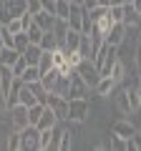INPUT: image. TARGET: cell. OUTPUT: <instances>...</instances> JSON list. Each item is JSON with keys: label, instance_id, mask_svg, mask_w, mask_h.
<instances>
[{"label": "cell", "instance_id": "obj_25", "mask_svg": "<svg viewBox=\"0 0 141 151\" xmlns=\"http://www.w3.org/2000/svg\"><path fill=\"white\" fill-rule=\"evenodd\" d=\"M38 68H40V73H45V70L53 68V53H50V50H43V55H40V60H38Z\"/></svg>", "mask_w": 141, "mask_h": 151}, {"label": "cell", "instance_id": "obj_5", "mask_svg": "<svg viewBox=\"0 0 141 151\" xmlns=\"http://www.w3.org/2000/svg\"><path fill=\"white\" fill-rule=\"evenodd\" d=\"M28 124H30V119H28V106H23V103L10 106V129L13 131H23Z\"/></svg>", "mask_w": 141, "mask_h": 151}, {"label": "cell", "instance_id": "obj_26", "mask_svg": "<svg viewBox=\"0 0 141 151\" xmlns=\"http://www.w3.org/2000/svg\"><path fill=\"white\" fill-rule=\"evenodd\" d=\"M3 28H5L8 33H13V35H15V33H20V30H23V20H20V15H18V18H10L8 23H3Z\"/></svg>", "mask_w": 141, "mask_h": 151}, {"label": "cell", "instance_id": "obj_15", "mask_svg": "<svg viewBox=\"0 0 141 151\" xmlns=\"http://www.w3.org/2000/svg\"><path fill=\"white\" fill-rule=\"evenodd\" d=\"M18 103H23V106H35V103H40L38 101V96L33 93V88L28 86V83H23V88H20V93H18Z\"/></svg>", "mask_w": 141, "mask_h": 151}, {"label": "cell", "instance_id": "obj_42", "mask_svg": "<svg viewBox=\"0 0 141 151\" xmlns=\"http://www.w3.org/2000/svg\"><path fill=\"white\" fill-rule=\"evenodd\" d=\"M139 43H141V35H139Z\"/></svg>", "mask_w": 141, "mask_h": 151}, {"label": "cell", "instance_id": "obj_13", "mask_svg": "<svg viewBox=\"0 0 141 151\" xmlns=\"http://www.w3.org/2000/svg\"><path fill=\"white\" fill-rule=\"evenodd\" d=\"M111 134L121 136V139H131V136L136 134V129H134V124H131V121H116V124L111 126Z\"/></svg>", "mask_w": 141, "mask_h": 151}, {"label": "cell", "instance_id": "obj_8", "mask_svg": "<svg viewBox=\"0 0 141 151\" xmlns=\"http://www.w3.org/2000/svg\"><path fill=\"white\" fill-rule=\"evenodd\" d=\"M126 33H129V28H126L124 23H114L111 30H109V35H106V43L121 45V43H124V38H126Z\"/></svg>", "mask_w": 141, "mask_h": 151}, {"label": "cell", "instance_id": "obj_14", "mask_svg": "<svg viewBox=\"0 0 141 151\" xmlns=\"http://www.w3.org/2000/svg\"><path fill=\"white\" fill-rule=\"evenodd\" d=\"M20 55H23L20 50L10 48V45H3V48H0V65H10V68H13V63H15Z\"/></svg>", "mask_w": 141, "mask_h": 151}, {"label": "cell", "instance_id": "obj_2", "mask_svg": "<svg viewBox=\"0 0 141 151\" xmlns=\"http://www.w3.org/2000/svg\"><path fill=\"white\" fill-rule=\"evenodd\" d=\"M91 113V106H88V98H68V116L65 121H73V124H83Z\"/></svg>", "mask_w": 141, "mask_h": 151}, {"label": "cell", "instance_id": "obj_31", "mask_svg": "<svg viewBox=\"0 0 141 151\" xmlns=\"http://www.w3.org/2000/svg\"><path fill=\"white\" fill-rule=\"evenodd\" d=\"M70 136H73V134L63 129V134H60V146H58L60 151H68V149H70V144H73V139H70Z\"/></svg>", "mask_w": 141, "mask_h": 151}, {"label": "cell", "instance_id": "obj_33", "mask_svg": "<svg viewBox=\"0 0 141 151\" xmlns=\"http://www.w3.org/2000/svg\"><path fill=\"white\" fill-rule=\"evenodd\" d=\"M25 10L30 13V15H35V13L43 10V5H40V0H25Z\"/></svg>", "mask_w": 141, "mask_h": 151}, {"label": "cell", "instance_id": "obj_21", "mask_svg": "<svg viewBox=\"0 0 141 151\" xmlns=\"http://www.w3.org/2000/svg\"><path fill=\"white\" fill-rule=\"evenodd\" d=\"M38 45H40L43 50H55V48H58V43H55V35H53V30H45Z\"/></svg>", "mask_w": 141, "mask_h": 151}, {"label": "cell", "instance_id": "obj_40", "mask_svg": "<svg viewBox=\"0 0 141 151\" xmlns=\"http://www.w3.org/2000/svg\"><path fill=\"white\" fill-rule=\"evenodd\" d=\"M70 3H78V5H83V0H70Z\"/></svg>", "mask_w": 141, "mask_h": 151}, {"label": "cell", "instance_id": "obj_18", "mask_svg": "<svg viewBox=\"0 0 141 151\" xmlns=\"http://www.w3.org/2000/svg\"><path fill=\"white\" fill-rule=\"evenodd\" d=\"M23 55H25V60H28V65H38V60H40V55H43V48H40L38 43H30L25 50H23Z\"/></svg>", "mask_w": 141, "mask_h": 151}, {"label": "cell", "instance_id": "obj_1", "mask_svg": "<svg viewBox=\"0 0 141 151\" xmlns=\"http://www.w3.org/2000/svg\"><path fill=\"white\" fill-rule=\"evenodd\" d=\"M116 60H119V45L103 43L101 48L93 53V63H96V68H98L101 76H111V68L116 65Z\"/></svg>", "mask_w": 141, "mask_h": 151}, {"label": "cell", "instance_id": "obj_27", "mask_svg": "<svg viewBox=\"0 0 141 151\" xmlns=\"http://www.w3.org/2000/svg\"><path fill=\"white\" fill-rule=\"evenodd\" d=\"M109 15L114 23H124V3L121 5H109Z\"/></svg>", "mask_w": 141, "mask_h": 151}, {"label": "cell", "instance_id": "obj_6", "mask_svg": "<svg viewBox=\"0 0 141 151\" xmlns=\"http://www.w3.org/2000/svg\"><path fill=\"white\" fill-rule=\"evenodd\" d=\"M88 93V86L86 81L81 78L78 70H70V81H68V98H86Z\"/></svg>", "mask_w": 141, "mask_h": 151}, {"label": "cell", "instance_id": "obj_41", "mask_svg": "<svg viewBox=\"0 0 141 151\" xmlns=\"http://www.w3.org/2000/svg\"><path fill=\"white\" fill-rule=\"evenodd\" d=\"M139 88H141V73H139Z\"/></svg>", "mask_w": 141, "mask_h": 151}, {"label": "cell", "instance_id": "obj_29", "mask_svg": "<svg viewBox=\"0 0 141 151\" xmlns=\"http://www.w3.org/2000/svg\"><path fill=\"white\" fill-rule=\"evenodd\" d=\"M8 149L20 151V131H10V136H8Z\"/></svg>", "mask_w": 141, "mask_h": 151}, {"label": "cell", "instance_id": "obj_9", "mask_svg": "<svg viewBox=\"0 0 141 151\" xmlns=\"http://www.w3.org/2000/svg\"><path fill=\"white\" fill-rule=\"evenodd\" d=\"M114 98H116V106H119V111L126 113V116H131L134 106H131V98H129V88H116Z\"/></svg>", "mask_w": 141, "mask_h": 151}, {"label": "cell", "instance_id": "obj_36", "mask_svg": "<svg viewBox=\"0 0 141 151\" xmlns=\"http://www.w3.org/2000/svg\"><path fill=\"white\" fill-rule=\"evenodd\" d=\"M134 96H136V103H139V108H141V88H134Z\"/></svg>", "mask_w": 141, "mask_h": 151}, {"label": "cell", "instance_id": "obj_16", "mask_svg": "<svg viewBox=\"0 0 141 151\" xmlns=\"http://www.w3.org/2000/svg\"><path fill=\"white\" fill-rule=\"evenodd\" d=\"M13 78H15V73H13L10 65H0V93H5V96H8Z\"/></svg>", "mask_w": 141, "mask_h": 151}, {"label": "cell", "instance_id": "obj_23", "mask_svg": "<svg viewBox=\"0 0 141 151\" xmlns=\"http://www.w3.org/2000/svg\"><path fill=\"white\" fill-rule=\"evenodd\" d=\"M68 13H70V0H55V18L68 20Z\"/></svg>", "mask_w": 141, "mask_h": 151}, {"label": "cell", "instance_id": "obj_32", "mask_svg": "<svg viewBox=\"0 0 141 151\" xmlns=\"http://www.w3.org/2000/svg\"><path fill=\"white\" fill-rule=\"evenodd\" d=\"M25 68H28V60H25V55H20V58L13 63V73H15V76H23V70H25Z\"/></svg>", "mask_w": 141, "mask_h": 151}, {"label": "cell", "instance_id": "obj_17", "mask_svg": "<svg viewBox=\"0 0 141 151\" xmlns=\"http://www.w3.org/2000/svg\"><path fill=\"white\" fill-rule=\"evenodd\" d=\"M33 20L38 23L43 30H53V25H55V15H53L50 10H40V13H35V15H33Z\"/></svg>", "mask_w": 141, "mask_h": 151}, {"label": "cell", "instance_id": "obj_37", "mask_svg": "<svg viewBox=\"0 0 141 151\" xmlns=\"http://www.w3.org/2000/svg\"><path fill=\"white\" fill-rule=\"evenodd\" d=\"M131 5H134L136 10H141V0H131Z\"/></svg>", "mask_w": 141, "mask_h": 151}, {"label": "cell", "instance_id": "obj_3", "mask_svg": "<svg viewBox=\"0 0 141 151\" xmlns=\"http://www.w3.org/2000/svg\"><path fill=\"white\" fill-rule=\"evenodd\" d=\"M40 149V129L28 124L20 131V151H38Z\"/></svg>", "mask_w": 141, "mask_h": 151}, {"label": "cell", "instance_id": "obj_7", "mask_svg": "<svg viewBox=\"0 0 141 151\" xmlns=\"http://www.w3.org/2000/svg\"><path fill=\"white\" fill-rule=\"evenodd\" d=\"M45 106L53 108V113L58 116V121H65V116H68V98L58 96V93H48V101H45Z\"/></svg>", "mask_w": 141, "mask_h": 151}, {"label": "cell", "instance_id": "obj_39", "mask_svg": "<svg viewBox=\"0 0 141 151\" xmlns=\"http://www.w3.org/2000/svg\"><path fill=\"white\" fill-rule=\"evenodd\" d=\"M0 48H3V23H0Z\"/></svg>", "mask_w": 141, "mask_h": 151}, {"label": "cell", "instance_id": "obj_11", "mask_svg": "<svg viewBox=\"0 0 141 151\" xmlns=\"http://www.w3.org/2000/svg\"><path fill=\"white\" fill-rule=\"evenodd\" d=\"M55 124H58V116L53 113V108H50V106H45V108H43V113H40V119H38V124H35V126H38L40 131H45V129H53Z\"/></svg>", "mask_w": 141, "mask_h": 151}, {"label": "cell", "instance_id": "obj_20", "mask_svg": "<svg viewBox=\"0 0 141 151\" xmlns=\"http://www.w3.org/2000/svg\"><path fill=\"white\" fill-rule=\"evenodd\" d=\"M28 45H30V38H28L25 30H20V33H15V35H13V48H15V50H20V53H23Z\"/></svg>", "mask_w": 141, "mask_h": 151}, {"label": "cell", "instance_id": "obj_38", "mask_svg": "<svg viewBox=\"0 0 141 151\" xmlns=\"http://www.w3.org/2000/svg\"><path fill=\"white\" fill-rule=\"evenodd\" d=\"M98 5H103V8H109V5H111V0H98Z\"/></svg>", "mask_w": 141, "mask_h": 151}, {"label": "cell", "instance_id": "obj_19", "mask_svg": "<svg viewBox=\"0 0 141 151\" xmlns=\"http://www.w3.org/2000/svg\"><path fill=\"white\" fill-rule=\"evenodd\" d=\"M78 53H81V58H91V60H93V48H91V38H88L86 33H81V43H78Z\"/></svg>", "mask_w": 141, "mask_h": 151}, {"label": "cell", "instance_id": "obj_24", "mask_svg": "<svg viewBox=\"0 0 141 151\" xmlns=\"http://www.w3.org/2000/svg\"><path fill=\"white\" fill-rule=\"evenodd\" d=\"M28 86L33 88V93L38 96V101H40V103H45V101H48V91H45V86H43L40 81H33V83H28Z\"/></svg>", "mask_w": 141, "mask_h": 151}, {"label": "cell", "instance_id": "obj_35", "mask_svg": "<svg viewBox=\"0 0 141 151\" xmlns=\"http://www.w3.org/2000/svg\"><path fill=\"white\" fill-rule=\"evenodd\" d=\"M131 141H134V146H136V149L141 151V134H139V131H136V134L131 136Z\"/></svg>", "mask_w": 141, "mask_h": 151}, {"label": "cell", "instance_id": "obj_10", "mask_svg": "<svg viewBox=\"0 0 141 151\" xmlns=\"http://www.w3.org/2000/svg\"><path fill=\"white\" fill-rule=\"evenodd\" d=\"M139 23H141V13L131 5V0H126L124 3V25L134 28V25H139Z\"/></svg>", "mask_w": 141, "mask_h": 151}, {"label": "cell", "instance_id": "obj_30", "mask_svg": "<svg viewBox=\"0 0 141 151\" xmlns=\"http://www.w3.org/2000/svg\"><path fill=\"white\" fill-rule=\"evenodd\" d=\"M50 141H53V129L40 131V149H43V151H48V149H50Z\"/></svg>", "mask_w": 141, "mask_h": 151}, {"label": "cell", "instance_id": "obj_22", "mask_svg": "<svg viewBox=\"0 0 141 151\" xmlns=\"http://www.w3.org/2000/svg\"><path fill=\"white\" fill-rule=\"evenodd\" d=\"M40 76H43V73H40V68H38V65H28V68L23 70V76H20V78H23L25 83H33V81H40Z\"/></svg>", "mask_w": 141, "mask_h": 151}, {"label": "cell", "instance_id": "obj_43", "mask_svg": "<svg viewBox=\"0 0 141 151\" xmlns=\"http://www.w3.org/2000/svg\"><path fill=\"white\" fill-rule=\"evenodd\" d=\"M139 13H141V10H139Z\"/></svg>", "mask_w": 141, "mask_h": 151}, {"label": "cell", "instance_id": "obj_12", "mask_svg": "<svg viewBox=\"0 0 141 151\" xmlns=\"http://www.w3.org/2000/svg\"><path fill=\"white\" fill-rule=\"evenodd\" d=\"M96 96H111V93L116 91V81L111 78V76H101V81L96 83Z\"/></svg>", "mask_w": 141, "mask_h": 151}, {"label": "cell", "instance_id": "obj_34", "mask_svg": "<svg viewBox=\"0 0 141 151\" xmlns=\"http://www.w3.org/2000/svg\"><path fill=\"white\" fill-rule=\"evenodd\" d=\"M126 141H129V139H121V136H116V134H114V149L126 151Z\"/></svg>", "mask_w": 141, "mask_h": 151}, {"label": "cell", "instance_id": "obj_4", "mask_svg": "<svg viewBox=\"0 0 141 151\" xmlns=\"http://www.w3.org/2000/svg\"><path fill=\"white\" fill-rule=\"evenodd\" d=\"M78 73H81V78L86 81V86L88 88H96V83L101 81V73H98V68H96V63H93L91 58H83L81 63H78Z\"/></svg>", "mask_w": 141, "mask_h": 151}, {"label": "cell", "instance_id": "obj_28", "mask_svg": "<svg viewBox=\"0 0 141 151\" xmlns=\"http://www.w3.org/2000/svg\"><path fill=\"white\" fill-rule=\"evenodd\" d=\"M124 73H126L124 63H121V60H116V65H114V68H111V78H114L116 83H121V81H124Z\"/></svg>", "mask_w": 141, "mask_h": 151}]
</instances>
